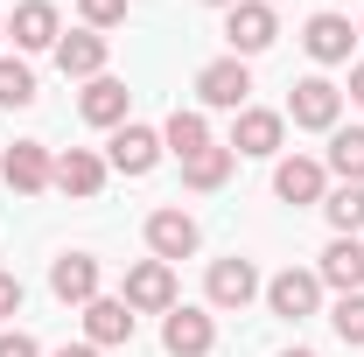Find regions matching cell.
Returning a JSON list of instances; mask_svg holds the SVG:
<instances>
[{
    "label": "cell",
    "instance_id": "cell-1",
    "mask_svg": "<svg viewBox=\"0 0 364 357\" xmlns=\"http://www.w3.org/2000/svg\"><path fill=\"white\" fill-rule=\"evenodd\" d=\"M119 302H127L134 315H168L182 302V294H176V267H168V260H134V267H127V287H119Z\"/></svg>",
    "mask_w": 364,
    "mask_h": 357
},
{
    "label": "cell",
    "instance_id": "cell-2",
    "mask_svg": "<svg viewBox=\"0 0 364 357\" xmlns=\"http://www.w3.org/2000/svg\"><path fill=\"white\" fill-rule=\"evenodd\" d=\"M225 43H231L238 63H245V56H267V49L280 43V14H273L267 0H238L225 14Z\"/></svg>",
    "mask_w": 364,
    "mask_h": 357
},
{
    "label": "cell",
    "instance_id": "cell-3",
    "mask_svg": "<svg viewBox=\"0 0 364 357\" xmlns=\"http://www.w3.org/2000/svg\"><path fill=\"white\" fill-rule=\"evenodd\" d=\"M161 351H168V357H210V351H218V315L176 302V309L161 315Z\"/></svg>",
    "mask_w": 364,
    "mask_h": 357
},
{
    "label": "cell",
    "instance_id": "cell-4",
    "mask_svg": "<svg viewBox=\"0 0 364 357\" xmlns=\"http://www.w3.org/2000/svg\"><path fill=\"white\" fill-rule=\"evenodd\" d=\"M287 119L309 127V134H336V119H343V91L329 85V78H301V85H287Z\"/></svg>",
    "mask_w": 364,
    "mask_h": 357
},
{
    "label": "cell",
    "instance_id": "cell-5",
    "mask_svg": "<svg viewBox=\"0 0 364 357\" xmlns=\"http://www.w3.org/2000/svg\"><path fill=\"white\" fill-rule=\"evenodd\" d=\"M245 98H252V70H245L238 56H218V63L196 70V105H210V112H245Z\"/></svg>",
    "mask_w": 364,
    "mask_h": 357
},
{
    "label": "cell",
    "instance_id": "cell-6",
    "mask_svg": "<svg viewBox=\"0 0 364 357\" xmlns=\"http://www.w3.org/2000/svg\"><path fill=\"white\" fill-rule=\"evenodd\" d=\"M267 309L280 315V322H309V315L322 309V280L316 267H280L267 280Z\"/></svg>",
    "mask_w": 364,
    "mask_h": 357
},
{
    "label": "cell",
    "instance_id": "cell-7",
    "mask_svg": "<svg viewBox=\"0 0 364 357\" xmlns=\"http://www.w3.org/2000/svg\"><path fill=\"white\" fill-rule=\"evenodd\" d=\"M252 294H267V280H259V267L252 260H210V273H203V302L210 309H245Z\"/></svg>",
    "mask_w": 364,
    "mask_h": 357
},
{
    "label": "cell",
    "instance_id": "cell-8",
    "mask_svg": "<svg viewBox=\"0 0 364 357\" xmlns=\"http://www.w3.org/2000/svg\"><path fill=\"white\" fill-rule=\"evenodd\" d=\"M280 140H287V112H267V105H245V112H231V154H252V161H267L280 154Z\"/></svg>",
    "mask_w": 364,
    "mask_h": 357
},
{
    "label": "cell",
    "instance_id": "cell-9",
    "mask_svg": "<svg viewBox=\"0 0 364 357\" xmlns=\"http://www.w3.org/2000/svg\"><path fill=\"white\" fill-rule=\"evenodd\" d=\"M196 245H203V231H196V218H189L182 203L147 211V252H154V260H168V267H176V260H189Z\"/></svg>",
    "mask_w": 364,
    "mask_h": 357
},
{
    "label": "cell",
    "instance_id": "cell-10",
    "mask_svg": "<svg viewBox=\"0 0 364 357\" xmlns=\"http://www.w3.org/2000/svg\"><path fill=\"white\" fill-rule=\"evenodd\" d=\"M49 169H56V154H49L43 140H14V147L0 154V182H7L14 196H43V189H49Z\"/></svg>",
    "mask_w": 364,
    "mask_h": 357
},
{
    "label": "cell",
    "instance_id": "cell-11",
    "mask_svg": "<svg viewBox=\"0 0 364 357\" xmlns=\"http://www.w3.org/2000/svg\"><path fill=\"white\" fill-rule=\"evenodd\" d=\"M161 154H168V147H161V127H134V119H127V127L112 134V147H105V169H119V176H147Z\"/></svg>",
    "mask_w": 364,
    "mask_h": 357
},
{
    "label": "cell",
    "instance_id": "cell-12",
    "mask_svg": "<svg viewBox=\"0 0 364 357\" xmlns=\"http://www.w3.org/2000/svg\"><path fill=\"white\" fill-rule=\"evenodd\" d=\"M134 322L140 315L119 294H98V302H85V343L91 351H119V343H134Z\"/></svg>",
    "mask_w": 364,
    "mask_h": 357
},
{
    "label": "cell",
    "instance_id": "cell-13",
    "mask_svg": "<svg viewBox=\"0 0 364 357\" xmlns=\"http://www.w3.org/2000/svg\"><path fill=\"white\" fill-rule=\"evenodd\" d=\"M7 36H14V49H49V56H56V43H63V14H56V0H21L14 21H7Z\"/></svg>",
    "mask_w": 364,
    "mask_h": 357
},
{
    "label": "cell",
    "instance_id": "cell-14",
    "mask_svg": "<svg viewBox=\"0 0 364 357\" xmlns=\"http://www.w3.org/2000/svg\"><path fill=\"white\" fill-rule=\"evenodd\" d=\"M273 196L280 203H322L329 196V169L309 161V154H287V161H273Z\"/></svg>",
    "mask_w": 364,
    "mask_h": 357
},
{
    "label": "cell",
    "instance_id": "cell-15",
    "mask_svg": "<svg viewBox=\"0 0 364 357\" xmlns=\"http://www.w3.org/2000/svg\"><path fill=\"white\" fill-rule=\"evenodd\" d=\"M49 294H56L63 309L98 302V260H91V252H63V260H49Z\"/></svg>",
    "mask_w": 364,
    "mask_h": 357
},
{
    "label": "cell",
    "instance_id": "cell-16",
    "mask_svg": "<svg viewBox=\"0 0 364 357\" xmlns=\"http://www.w3.org/2000/svg\"><path fill=\"white\" fill-rule=\"evenodd\" d=\"M49 189H63V196H98V189H105V154H91V147H63L56 169H49Z\"/></svg>",
    "mask_w": 364,
    "mask_h": 357
},
{
    "label": "cell",
    "instance_id": "cell-17",
    "mask_svg": "<svg viewBox=\"0 0 364 357\" xmlns=\"http://www.w3.org/2000/svg\"><path fill=\"white\" fill-rule=\"evenodd\" d=\"M105 56H112V43H105L98 28H70V36L56 43V70L91 85V78H105Z\"/></svg>",
    "mask_w": 364,
    "mask_h": 357
},
{
    "label": "cell",
    "instance_id": "cell-18",
    "mask_svg": "<svg viewBox=\"0 0 364 357\" xmlns=\"http://www.w3.org/2000/svg\"><path fill=\"white\" fill-rule=\"evenodd\" d=\"M127 98H134V91L105 70V78H91V85L77 91V112H85V127H112V134H119V127H127Z\"/></svg>",
    "mask_w": 364,
    "mask_h": 357
},
{
    "label": "cell",
    "instance_id": "cell-19",
    "mask_svg": "<svg viewBox=\"0 0 364 357\" xmlns=\"http://www.w3.org/2000/svg\"><path fill=\"white\" fill-rule=\"evenodd\" d=\"M301 49H309L316 63H350V49H358V28H350L343 14H309V28H301Z\"/></svg>",
    "mask_w": 364,
    "mask_h": 357
},
{
    "label": "cell",
    "instance_id": "cell-20",
    "mask_svg": "<svg viewBox=\"0 0 364 357\" xmlns=\"http://www.w3.org/2000/svg\"><path fill=\"white\" fill-rule=\"evenodd\" d=\"M316 280H322V287H336V294H364V238H329Z\"/></svg>",
    "mask_w": 364,
    "mask_h": 357
},
{
    "label": "cell",
    "instance_id": "cell-21",
    "mask_svg": "<svg viewBox=\"0 0 364 357\" xmlns=\"http://www.w3.org/2000/svg\"><path fill=\"white\" fill-rule=\"evenodd\" d=\"M161 147H168L176 161H196V154H203V147H218V140H210V119H203L196 105H176V112H168V127H161Z\"/></svg>",
    "mask_w": 364,
    "mask_h": 357
},
{
    "label": "cell",
    "instance_id": "cell-22",
    "mask_svg": "<svg viewBox=\"0 0 364 357\" xmlns=\"http://www.w3.org/2000/svg\"><path fill=\"white\" fill-rule=\"evenodd\" d=\"M322 218H329L336 238H358L364 231V182H336V189L322 196Z\"/></svg>",
    "mask_w": 364,
    "mask_h": 357
},
{
    "label": "cell",
    "instance_id": "cell-23",
    "mask_svg": "<svg viewBox=\"0 0 364 357\" xmlns=\"http://www.w3.org/2000/svg\"><path fill=\"white\" fill-rule=\"evenodd\" d=\"M231 169H238V154H231V147H203L196 161H182V182L210 196V189H225V182H231Z\"/></svg>",
    "mask_w": 364,
    "mask_h": 357
},
{
    "label": "cell",
    "instance_id": "cell-24",
    "mask_svg": "<svg viewBox=\"0 0 364 357\" xmlns=\"http://www.w3.org/2000/svg\"><path fill=\"white\" fill-rule=\"evenodd\" d=\"M329 176H343V182H364V127H336L329 134V161H322Z\"/></svg>",
    "mask_w": 364,
    "mask_h": 357
},
{
    "label": "cell",
    "instance_id": "cell-25",
    "mask_svg": "<svg viewBox=\"0 0 364 357\" xmlns=\"http://www.w3.org/2000/svg\"><path fill=\"white\" fill-rule=\"evenodd\" d=\"M0 105H7V112L36 105V70H28L21 56H0Z\"/></svg>",
    "mask_w": 364,
    "mask_h": 357
},
{
    "label": "cell",
    "instance_id": "cell-26",
    "mask_svg": "<svg viewBox=\"0 0 364 357\" xmlns=\"http://www.w3.org/2000/svg\"><path fill=\"white\" fill-rule=\"evenodd\" d=\"M329 329H336L350 351H364V294H336V309H329Z\"/></svg>",
    "mask_w": 364,
    "mask_h": 357
},
{
    "label": "cell",
    "instance_id": "cell-27",
    "mask_svg": "<svg viewBox=\"0 0 364 357\" xmlns=\"http://www.w3.org/2000/svg\"><path fill=\"white\" fill-rule=\"evenodd\" d=\"M77 14H85V28H98V36H112V28L127 21V0H77Z\"/></svg>",
    "mask_w": 364,
    "mask_h": 357
},
{
    "label": "cell",
    "instance_id": "cell-28",
    "mask_svg": "<svg viewBox=\"0 0 364 357\" xmlns=\"http://www.w3.org/2000/svg\"><path fill=\"white\" fill-rule=\"evenodd\" d=\"M0 357H43V343L28 329H0Z\"/></svg>",
    "mask_w": 364,
    "mask_h": 357
},
{
    "label": "cell",
    "instance_id": "cell-29",
    "mask_svg": "<svg viewBox=\"0 0 364 357\" xmlns=\"http://www.w3.org/2000/svg\"><path fill=\"white\" fill-rule=\"evenodd\" d=\"M21 302H28V287H21L14 273H0V322H7V315H21Z\"/></svg>",
    "mask_w": 364,
    "mask_h": 357
},
{
    "label": "cell",
    "instance_id": "cell-30",
    "mask_svg": "<svg viewBox=\"0 0 364 357\" xmlns=\"http://www.w3.org/2000/svg\"><path fill=\"white\" fill-rule=\"evenodd\" d=\"M350 105H364V63H350Z\"/></svg>",
    "mask_w": 364,
    "mask_h": 357
},
{
    "label": "cell",
    "instance_id": "cell-31",
    "mask_svg": "<svg viewBox=\"0 0 364 357\" xmlns=\"http://www.w3.org/2000/svg\"><path fill=\"white\" fill-rule=\"evenodd\" d=\"M49 357H98L91 343H63V351H49Z\"/></svg>",
    "mask_w": 364,
    "mask_h": 357
},
{
    "label": "cell",
    "instance_id": "cell-32",
    "mask_svg": "<svg viewBox=\"0 0 364 357\" xmlns=\"http://www.w3.org/2000/svg\"><path fill=\"white\" fill-rule=\"evenodd\" d=\"M203 7H225V14H231V7H238V0H203Z\"/></svg>",
    "mask_w": 364,
    "mask_h": 357
},
{
    "label": "cell",
    "instance_id": "cell-33",
    "mask_svg": "<svg viewBox=\"0 0 364 357\" xmlns=\"http://www.w3.org/2000/svg\"><path fill=\"white\" fill-rule=\"evenodd\" d=\"M280 357H316V351H301V343H294V351H280Z\"/></svg>",
    "mask_w": 364,
    "mask_h": 357
},
{
    "label": "cell",
    "instance_id": "cell-34",
    "mask_svg": "<svg viewBox=\"0 0 364 357\" xmlns=\"http://www.w3.org/2000/svg\"><path fill=\"white\" fill-rule=\"evenodd\" d=\"M358 43H364V21H358Z\"/></svg>",
    "mask_w": 364,
    "mask_h": 357
},
{
    "label": "cell",
    "instance_id": "cell-35",
    "mask_svg": "<svg viewBox=\"0 0 364 357\" xmlns=\"http://www.w3.org/2000/svg\"><path fill=\"white\" fill-rule=\"evenodd\" d=\"M0 36H7V21H0Z\"/></svg>",
    "mask_w": 364,
    "mask_h": 357
},
{
    "label": "cell",
    "instance_id": "cell-36",
    "mask_svg": "<svg viewBox=\"0 0 364 357\" xmlns=\"http://www.w3.org/2000/svg\"><path fill=\"white\" fill-rule=\"evenodd\" d=\"M267 7H280V0H267Z\"/></svg>",
    "mask_w": 364,
    "mask_h": 357
}]
</instances>
